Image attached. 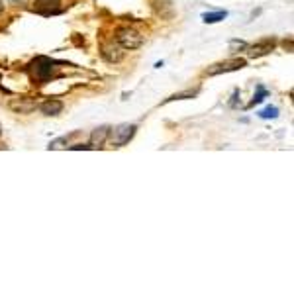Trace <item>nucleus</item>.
Here are the masks:
<instances>
[{"label":"nucleus","instance_id":"nucleus-1","mask_svg":"<svg viewBox=\"0 0 294 294\" xmlns=\"http://www.w3.org/2000/svg\"><path fill=\"white\" fill-rule=\"evenodd\" d=\"M55 65H57V61H53L49 57H36L28 65V73L36 85H45L53 78V73L57 69Z\"/></svg>","mask_w":294,"mask_h":294},{"label":"nucleus","instance_id":"nucleus-2","mask_svg":"<svg viewBox=\"0 0 294 294\" xmlns=\"http://www.w3.org/2000/svg\"><path fill=\"white\" fill-rule=\"evenodd\" d=\"M116 43L122 47V49H128V51H136L143 45V36H141L138 30L133 28H120L116 32Z\"/></svg>","mask_w":294,"mask_h":294},{"label":"nucleus","instance_id":"nucleus-3","mask_svg":"<svg viewBox=\"0 0 294 294\" xmlns=\"http://www.w3.org/2000/svg\"><path fill=\"white\" fill-rule=\"evenodd\" d=\"M136 129L138 126L136 124H120V126H116L114 129H110V140H112V145L116 147H124L126 143H129V140L136 136Z\"/></svg>","mask_w":294,"mask_h":294},{"label":"nucleus","instance_id":"nucleus-4","mask_svg":"<svg viewBox=\"0 0 294 294\" xmlns=\"http://www.w3.org/2000/svg\"><path fill=\"white\" fill-rule=\"evenodd\" d=\"M247 65L245 59H231V61H224V63H216L212 67L206 69V75L208 77H214V75H222V73H230V71H239Z\"/></svg>","mask_w":294,"mask_h":294},{"label":"nucleus","instance_id":"nucleus-5","mask_svg":"<svg viewBox=\"0 0 294 294\" xmlns=\"http://www.w3.org/2000/svg\"><path fill=\"white\" fill-rule=\"evenodd\" d=\"M151 8H153L155 16L161 18V20H165V22L173 20L177 16L173 0H151Z\"/></svg>","mask_w":294,"mask_h":294},{"label":"nucleus","instance_id":"nucleus-6","mask_svg":"<svg viewBox=\"0 0 294 294\" xmlns=\"http://www.w3.org/2000/svg\"><path fill=\"white\" fill-rule=\"evenodd\" d=\"M8 108L12 110L14 114H22V116H28L32 114L36 108H38V102L34 98H12Z\"/></svg>","mask_w":294,"mask_h":294},{"label":"nucleus","instance_id":"nucleus-7","mask_svg":"<svg viewBox=\"0 0 294 294\" xmlns=\"http://www.w3.org/2000/svg\"><path fill=\"white\" fill-rule=\"evenodd\" d=\"M100 55H102V59L106 61V63L114 65V63H120L122 59H124V49L118 45V43H106V45H102V51H100Z\"/></svg>","mask_w":294,"mask_h":294},{"label":"nucleus","instance_id":"nucleus-8","mask_svg":"<svg viewBox=\"0 0 294 294\" xmlns=\"http://www.w3.org/2000/svg\"><path fill=\"white\" fill-rule=\"evenodd\" d=\"M273 49H275V39H261V41L253 43L251 47H247V55L251 59H257V57H263V55L271 53Z\"/></svg>","mask_w":294,"mask_h":294},{"label":"nucleus","instance_id":"nucleus-9","mask_svg":"<svg viewBox=\"0 0 294 294\" xmlns=\"http://www.w3.org/2000/svg\"><path fill=\"white\" fill-rule=\"evenodd\" d=\"M110 126H98L96 129H92V133H90V149H98V147H102L106 140L110 138Z\"/></svg>","mask_w":294,"mask_h":294},{"label":"nucleus","instance_id":"nucleus-10","mask_svg":"<svg viewBox=\"0 0 294 294\" xmlns=\"http://www.w3.org/2000/svg\"><path fill=\"white\" fill-rule=\"evenodd\" d=\"M36 10L43 16L61 12V0H36Z\"/></svg>","mask_w":294,"mask_h":294},{"label":"nucleus","instance_id":"nucleus-11","mask_svg":"<svg viewBox=\"0 0 294 294\" xmlns=\"http://www.w3.org/2000/svg\"><path fill=\"white\" fill-rule=\"evenodd\" d=\"M38 108L41 110L43 116H57L61 114V110H63V102H61V100H55V98H49V100L39 104Z\"/></svg>","mask_w":294,"mask_h":294},{"label":"nucleus","instance_id":"nucleus-12","mask_svg":"<svg viewBox=\"0 0 294 294\" xmlns=\"http://www.w3.org/2000/svg\"><path fill=\"white\" fill-rule=\"evenodd\" d=\"M224 18H228V12H226V10H214V12L202 14V22H204V24H218V22H222Z\"/></svg>","mask_w":294,"mask_h":294},{"label":"nucleus","instance_id":"nucleus-13","mask_svg":"<svg viewBox=\"0 0 294 294\" xmlns=\"http://www.w3.org/2000/svg\"><path fill=\"white\" fill-rule=\"evenodd\" d=\"M267 96H269V90L265 89V87H263V85H259V87H257V94H255V96H253V100H251V102L247 104V106H245V108H247V110H249V108H253V106H255V104L263 102V100H265V98H267Z\"/></svg>","mask_w":294,"mask_h":294},{"label":"nucleus","instance_id":"nucleus-14","mask_svg":"<svg viewBox=\"0 0 294 294\" xmlns=\"http://www.w3.org/2000/svg\"><path fill=\"white\" fill-rule=\"evenodd\" d=\"M198 94V89H194V90H184V92H179V94H173V96H169L165 102H173V100H186V98H194Z\"/></svg>","mask_w":294,"mask_h":294},{"label":"nucleus","instance_id":"nucleus-15","mask_svg":"<svg viewBox=\"0 0 294 294\" xmlns=\"http://www.w3.org/2000/svg\"><path fill=\"white\" fill-rule=\"evenodd\" d=\"M245 49H247V43H245L243 39H231L230 41L231 55H235V53H239V51H245Z\"/></svg>","mask_w":294,"mask_h":294},{"label":"nucleus","instance_id":"nucleus-16","mask_svg":"<svg viewBox=\"0 0 294 294\" xmlns=\"http://www.w3.org/2000/svg\"><path fill=\"white\" fill-rule=\"evenodd\" d=\"M259 116L263 118V120H275V118H279V108L277 106H267V108H263L261 112H259Z\"/></svg>","mask_w":294,"mask_h":294},{"label":"nucleus","instance_id":"nucleus-17","mask_svg":"<svg viewBox=\"0 0 294 294\" xmlns=\"http://www.w3.org/2000/svg\"><path fill=\"white\" fill-rule=\"evenodd\" d=\"M69 143V136H63V138H59V140H53L49 145H47V149H59V147H63Z\"/></svg>","mask_w":294,"mask_h":294},{"label":"nucleus","instance_id":"nucleus-18","mask_svg":"<svg viewBox=\"0 0 294 294\" xmlns=\"http://www.w3.org/2000/svg\"><path fill=\"white\" fill-rule=\"evenodd\" d=\"M8 2H10L12 6H26L30 0H8Z\"/></svg>","mask_w":294,"mask_h":294},{"label":"nucleus","instance_id":"nucleus-19","mask_svg":"<svg viewBox=\"0 0 294 294\" xmlns=\"http://www.w3.org/2000/svg\"><path fill=\"white\" fill-rule=\"evenodd\" d=\"M73 151H81V149H90V145H83V143H77V145H71Z\"/></svg>","mask_w":294,"mask_h":294},{"label":"nucleus","instance_id":"nucleus-20","mask_svg":"<svg viewBox=\"0 0 294 294\" xmlns=\"http://www.w3.org/2000/svg\"><path fill=\"white\" fill-rule=\"evenodd\" d=\"M237 98H239V90H235V92H233V100L230 102L231 108H235V106H237Z\"/></svg>","mask_w":294,"mask_h":294},{"label":"nucleus","instance_id":"nucleus-21","mask_svg":"<svg viewBox=\"0 0 294 294\" xmlns=\"http://www.w3.org/2000/svg\"><path fill=\"white\" fill-rule=\"evenodd\" d=\"M2 10H4V4H2V0H0V14H2Z\"/></svg>","mask_w":294,"mask_h":294},{"label":"nucleus","instance_id":"nucleus-22","mask_svg":"<svg viewBox=\"0 0 294 294\" xmlns=\"http://www.w3.org/2000/svg\"><path fill=\"white\" fill-rule=\"evenodd\" d=\"M0 133H2V126H0Z\"/></svg>","mask_w":294,"mask_h":294}]
</instances>
